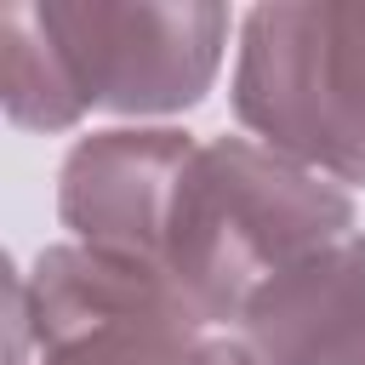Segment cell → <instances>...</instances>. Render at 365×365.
Returning <instances> with one entry per match:
<instances>
[{
    "mask_svg": "<svg viewBox=\"0 0 365 365\" xmlns=\"http://www.w3.org/2000/svg\"><path fill=\"white\" fill-rule=\"evenodd\" d=\"M348 234L354 200L331 177L245 137H194L171 171L143 274L165 279L200 325H240L262 285Z\"/></svg>",
    "mask_w": 365,
    "mask_h": 365,
    "instance_id": "cell-1",
    "label": "cell"
},
{
    "mask_svg": "<svg viewBox=\"0 0 365 365\" xmlns=\"http://www.w3.org/2000/svg\"><path fill=\"white\" fill-rule=\"evenodd\" d=\"M228 46L222 6L46 0L0 11V91L29 131H68L86 108L177 114L205 97Z\"/></svg>",
    "mask_w": 365,
    "mask_h": 365,
    "instance_id": "cell-2",
    "label": "cell"
},
{
    "mask_svg": "<svg viewBox=\"0 0 365 365\" xmlns=\"http://www.w3.org/2000/svg\"><path fill=\"white\" fill-rule=\"evenodd\" d=\"M234 114L291 165L365 182V0L245 11Z\"/></svg>",
    "mask_w": 365,
    "mask_h": 365,
    "instance_id": "cell-3",
    "label": "cell"
},
{
    "mask_svg": "<svg viewBox=\"0 0 365 365\" xmlns=\"http://www.w3.org/2000/svg\"><path fill=\"white\" fill-rule=\"evenodd\" d=\"M200 314L154 274L51 245L11 274V365H217Z\"/></svg>",
    "mask_w": 365,
    "mask_h": 365,
    "instance_id": "cell-4",
    "label": "cell"
},
{
    "mask_svg": "<svg viewBox=\"0 0 365 365\" xmlns=\"http://www.w3.org/2000/svg\"><path fill=\"white\" fill-rule=\"evenodd\" d=\"M240 331L262 365H365V234L262 285Z\"/></svg>",
    "mask_w": 365,
    "mask_h": 365,
    "instance_id": "cell-5",
    "label": "cell"
},
{
    "mask_svg": "<svg viewBox=\"0 0 365 365\" xmlns=\"http://www.w3.org/2000/svg\"><path fill=\"white\" fill-rule=\"evenodd\" d=\"M217 365H262L251 348H240V342H217Z\"/></svg>",
    "mask_w": 365,
    "mask_h": 365,
    "instance_id": "cell-6",
    "label": "cell"
}]
</instances>
